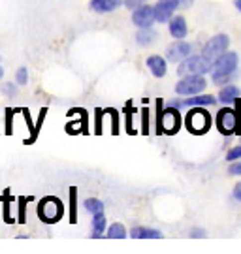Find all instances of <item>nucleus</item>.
I'll return each mask as SVG.
<instances>
[{"label": "nucleus", "mask_w": 241, "mask_h": 254, "mask_svg": "<svg viewBox=\"0 0 241 254\" xmlns=\"http://www.w3.org/2000/svg\"><path fill=\"white\" fill-rule=\"evenodd\" d=\"M157 109H159V117H157V134H175L181 127V113L179 108L168 106L162 108V100H157Z\"/></svg>", "instance_id": "f257e3e1"}, {"label": "nucleus", "mask_w": 241, "mask_h": 254, "mask_svg": "<svg viewBox=\"0 0 241 254\" xmlns=\"http://www.w3.org/2000/svg\"><path fill=\"white\" fill-rule=\"evenodd\" d=\"M240 111H241V104H240V98H238V100H236V111L230 108H223L219 113H217L215 125H217L219 132H221L223 136H230V134H234V132L241 134Z\"/></svg>", "instance_id": "f03ea898"}, {"label": "nucleus", "mask_w": 241, "mask_h": 254, "mask_svg": "<svg viewBox=\"0 0 241 254\" xmlns=\"http://www.w3.org/2000/svg\"><path fill=\"white\" fill-rule=\"evenodd\" d=\"M238 68V55L234 51H226L223 53L217 61L213 63V68H211V75H213L215 83H228V77L234 75Z\"/></svg>", "instance_id": "7ed1b4c3"}, {"label": "nucleus", "mask_w": 241, "mask_h": 254, "mask_svg": "<svg viewBox=\"0 0 241 254\" xmlns=\"http://www.w3.org/2000/svg\"><path fill=\"white\" fill-rule=\"evenodd\" d=\"M64 215V203L55 196H45L38 203V217L45 224L59 222Z\"/></svg>", "instance_id": "20e7f679"}, {"label": "nucleus", "mask_w": 241, "mask_h": 254, "mask_svg": "<svg viewBox=\"0 0 241 254\" xmlns=\"http://www.w3.org/2000/svg\"><path fill=\"white\" fill-rule=\"evenodd\" d=\"M213 63H209L204 55H188L185 61H181L177 66V73L181 77L185 75H204L211 72Z\"/></svg>", "instance_id": "39448f33"}, {"label": "nucleus", "mask_w": 241, "mask_h": 254, "mask_svg": "<svg viewBox=\"0 0 241 254\" xmlns=\"http://www.w3.org/2000/svg\"><path fill=\"white\" fill-rule=\"evenodd\" d=\"M185 127L190 134H206L211 127V115L202 106L190 108V111L185 117Z\"/></svg>", "instance_id": "423d86ee"}, {"label": "nucleus", "mask_w": 241, "mask_h": 254, "mask_svg": "<svg viewBox=\"0 0 241 254\" xmlns=\"http://www.w3.org/2000/svg\"><path fill=\"white\" fill-rule=\"evenodd\" d=\"M206 87L207 83L204 79V75H185L175 85V92L179 96H194V94H202Z\"/></svg>", "instance_id": "0eeeda50"}, {"label": "nucleus", "mask_w": 241, "mask_h": 254, "mask_svg": "<svg viewBox=\"0 0 241 254\" xmlns=\"http://www.w3.org/2000/svg\"><path fill=\"white\" fill-rule=\"evenodd\" d=\"M228 46H230V38L226 34H217L211 40H207L204 49H202V55L206 57L209 63H215L223 53L228 51Z\"/></svg>", "instance_id": "6e6552de"}, {"label": "nucleus", "mask_w": 241, "mask_h": 254, "mask_svg": "<svg viewBox=\"0 0 241 254\" xmlns=\"http://www.w3.org/2000/svg\"><path fill=\"white\" fill-rule=\"evenodd\" d=\"M157 21V15H155V8L153 6H147V4H142L132 11V23H134L138 28H149L153 27V23Z\"/></svg>", "instance_id": "1a4fd4ad"}, {"label": "nucleus", "mask_w": 241, "mask_h": 254, "mask_svg": "<svg viewBox=\"0 0 241 254\" xmlns=\"http://www.w3.org/2000/svg\"><path fill=\"white\" fill-rule=\"evenodd\" d=\"M179 8V0H159L155 4V15H157V21L159 23H168L175 9Z\"/></svg>", "instance_id": "9d476101"}, {"label": "nucleus", "mask_w": 241, "mask_h": 254, "mask_svg": "<svg viewBox=\"0 0 241 254\" xmlns=\"http://www.w3.org/2000/svg\"><path fill=\"white\" fill-rule=\"evenodd\" d=\"M190 51H192V46L187 42H173L166 49V57H168L170 63H181L190 55Z\"/></svg>", "instance_id": "9b49d317"}, {"label": "nucleus", "mask_w": 241, "mask_h": 254, "mask_svg": "<svg viewBox=\"0 0 241 254\" xmlns=\"http://www.w3.org/2000/svg\"><path fill=\"white\" fill-rule=\"evenodd\" d=\"M215 104L213 94H194V96H187L185 100H173L171 106L175 108H196V106H211Z\"/></svg>", "instance_id": "f8f14e48"}, {"label": "nucleus", "mask_w": 241, "mask_h": 254, "mask_svg": "<svg viewBox=\"0 0 241 254\" xmlns=\"http://www.w3.org/2000/svg\"><path fill=\"white\" fill-rule=\"evenodd\" d=\"M147 68L155 77H164L168 64H166V59L161 55H151V57H147Z\"/></svg>", "instance_id": "ddd939ff"}, {"label": "nucleus", "mask_w": 241, "mask_h": 254, "mask_svg": "<svg viewBox=\"0 0 241 254\" xmlns=\"http://www.w3.org/2000/svg\"><path fill=\"white\" fill-rule=\"evenodd\" d=\"M123 4L125 0H90V9L96 13H111Z\"/></svg>", "instance_id": "4468645a"}, {"label": "nucleus", "mask_w": 241, "mask_h": 254, "mask_svg": "<svg viewBox=\"0 0 241 254\" xmlns=\"http://www.w3.org/2000/svg\"><path fill=\"white\" fill-rule=\"evenodd\" d=\"M170 34L175 40H183V38L187 36L188 28H187V19L183 17V15H175V17L170 19Z\"/></svg>", "instance_id": "2eb2a0df"}, {"label": "nucleus", "mask_w": 241, "mask_h": 254, "mask_svg": "<svg viewBox=\"0 0 241 254\" xmlns=\"http://www.w3.org/2000/svg\"><path fill=\"white\" fill-rule=\"evenodd\" d=\"M130 237H136V239H161L162 232L159 230H153V228H145V226H136L130 230Z\"/></svg>", "instance_id": "dca6fc26"}, {"label": "nucleus", "mask_w": 241, "mask_h": 254, "mask_svg": "<svg viewBox=\"0 0 241 254\" xmlns=\"http://www.w3.org/2000/svg\"><path fill=\"white\" fill-rule=\"evenodd\" d=\"M238 98H240V89L236 85H226L223 91L219 92V102L224 104V106H230Z\"/></svg>", "instance_id": "f3484780"}, {"label": "nucleus", "mask_w": 241, "mask_h": 254, "mask_svg": "<svg viewBox=\"0 0 241 254\" xmlns=\"http://www.w3.org/2000/svg\"><path fill=\"white\" fill-rule=\"evenodd\" d=\"M155 40H157V32H155L151 27L140 28V30H138V34H136V42H138V46H142V47L151 46Z\"/></svg>", "instance_id": "a211bd4d"}, {"label": "nucleus", "mask_w": 241, "mask_h": 254, "mask_svg": "<svg viewBox=\"0 0 241 254\" xmlns=\"http://www.w3.org/2000/svg\"><path fill=\"white\" fill-rule=\"evenodd\" d=\"M107 228V220L104 213H96L92 215V237H100Z\"/></svg>", "instance_id": "6ab92c4d"}, {"label": "nucleus", "mask_w": 241, "mask_h": 254, "mask_svg": "<svg viewBox=\"0 0 241 254\" xmlns=\"http://www.w3.org/2000/svg\"><path fill=\"white\" fill-rule=\"evenodd\" d=\"M107 237L109 239H123V237H126V228L123 224H119V222H113L111 226L107 228Z\"/></svg>", "instance_id": "aec40b11"}, {"label": "nucleus", "mask_w": 241, "mask_h": 254, "mask_svg": "<svg viewBox=\"0 0 241 254\" xmlns=\"http://www.w3.org/2000/svg\"><path fill=\"white\" fill-rule=\"evenodd\" d=\"M85 209L89 211L90 215H96V213H104V203L98 200V198H87L85 200Z\"/></svg>", "instance_id": "412c9836"}, {"label": "nucleus", "mask_w": 241, "mask_h": 254, "mask_svg": "<svg viewBox=\"0 0 241 254\" xmlns=\"http://www.w3.org/2000/svg\"><path fill=\"white\" fill-rule=\"evenodd\" d=\"M76 196H78V190L72 187V189H70V222H72V224H76V220H78V211H76Z\"/></svg>", "instance_id": "4be33fe9"}, {"label": "nucleus", "mask_w": 241, "mask_h": 254, "mask_svg": "<svg viewBox=\"0 0 241 254\" xmlns=\"http://www.w3.org/2000/svg\"><path fill=\"white\" fill-rule=\"evenodd\" d=\"M28 201H32V198H19V217H17V222L19 224H25V205H27Z\"/></svg>", "instance_id": "5701e85b"}, {"label": "nucleus", "mask_w": 241, "mask_h": 254, "mask_svg": "<svg viewBox=\"0 0 241 254\" xmlns=\"http://www.w3.org/2000/svg\"><path fill=\"white\" fill-rule=\"evenodd\" d=\"M17 92H19L17 85H13V83H4V85H2V94H6L9 98H15Z\"/></svg>", "instance_id": "b1692460"}, {"label": "nucleus", "mask_w": 241, "mask_h": 254, "mask_svg": "<svg viewBox=\"0 0 241 254\" xmlns=\"http://www.w3.org/2000/svg\"><path fill=\"white\" fill-rule=\"evenodd\" d=\"M11 196H9V190L6 189L4 190V220L6 222H11V217H9V203H11Z\"/></svg>", "instance_id": "393cba45"}, {"label": "nucleus", "mask_w": 241, "mask_h": 254, "mask_svg": "<svg viewBox=\"0 0 241 254\" xmlns=\"http://www.w3.org/2000/svg\"><path fill=\"white\" fill-rule=\"evenodd\" d=\"M28 81V70L27 68H19L17 72H15V83L17 85H27Z\"/></svg>", "instance_id": "a878e982"}, {"label": "nucleus", "mask_w": 241, "mask_h": 254, "mask_svg": "<svg viewBox=\"0 0 241 254\" xmlns=\"http://www.w3.org/2000/svg\"><path fill=\"white\" fill-rule=\"evenodd\" d=\"M226 160H228V162L241 160V147H232V149L226 153Z\"/></svg>", "instance_id": "bb28decb"}, {"label": "nucleus", "mask_w": 241, "mask_h": 254, "mask_svg": "<svg viewBox=\"0 0 241 254\" xmlns=\"http://www.w3.org/2000/svg\"><path fill=\"white\" fill-rule=\"evenodd\" d=\"M17 113V109H6V134H11V117Z\"/></svg>", "instance_id": "cd10ccee"}, {"label": "nucleus", "mask_w": 241, "mask_h": 254, "mask_svg": "<svg viewBox=\"0 0 241 254\" xmlns=\"http://www.w3.org/2000/svg\"><path fill=\"white\" fill-rule=\"evenodd\" d=\"M228 172L232 173V175H241V160H234L230 164V168H228Z\"/></svg>", "instance_id": "c85d7f7f"}, {"label": "nucleus", "mask_w": 241, "mask_h": 254, "mask_svg": "<svg viewBox=\"0 0 241 254\" xmlns=\"http://www.w3.org/2000/svg\"><path fill=\"white\" fill-rule=\"evenodd\" d=\"M142 4H143V0H125V6L130 9H136L138 6H142Z\"/></svg>", "instance_id": "c756f323"}, {"label": "nucleus", "mask_w": 241, "mask_h": 254, "mask_svg": "<svg viewBox=\"0 0 241 254\" xmlns=\"http://www.w3.org/2000/svg\"><path fill=\"white\" fill-rule=\"evenodd\" d=\"M190 237H206V230H202V228H192V230H190Z\"/></svg>", "instance_id": "7c9ffc66"}, {"label": "nucleus", "mask_w": 241, "mask_h": 254, "mask_svg": "<svg viewBox=\"0 0 241 254\" xmlns=\"http://www.w3.org/2000/svg\"><path fill=\"white\" fill-rule=\"evenodd\" d=\"M142 115H143V134H147V117H149V109L147 108L143 109Z\"/></svg>", "instance_id": "2f4dec72"}, {"label": "nucleus", "mask_w": 241, "mask_h": 254, "mask_svg": "<svg viewBox=\"0 0 241 254\" xmlns=\"http://www.w3.org/2000/svg\"><path fill=\"white\" fill-rule=\"evenodd\" d=\"M234 198H236L238 201H241V181L234 187Z\"/></svg>", "instance_id": "473e14b6"}, {"label": "nucleus", "mask_w": 241, "mask_h": 254, "mask_svg": "<svg viewBox=\"0 0 241 254\" xmlns=\"http://www.w3.org/2000/svg\"><path fill=\"white\" fill-rule=\"evenodd\" d=\"M192 2H194V0H179V6H183V8H188V6H192Z\"/></svg>", "instance_id": "72a5a7b5"}, {"label": "nucleus", "mask_w": 241, "mask_h": 254, "mask_svg": "<svg viewBox=\"0 0 241 254\" xmlns=\"http://www.w3.org/2000/svg\"><path fill=\"white\" fill-rule=\"evenodd\" d=\"M234 4H236V8H238V11H241V0H234Z\"/></svg>", "instance_id": "f704fd0d"}, {"label": "nucleus", "mask_w": 241, "mask_h": 254, "mask_svg": "<svg viewBox=\"0 0 241 254\" xmlns=\"http://www.w3.org/2000/svg\"><path fill=\"white\" fill-rule=\"evenodd\" d=\"M2 75H4V70H2V66H0V79H2Z\"/></svg>", "instance_id": "c9c22d12"}]
</instances>
